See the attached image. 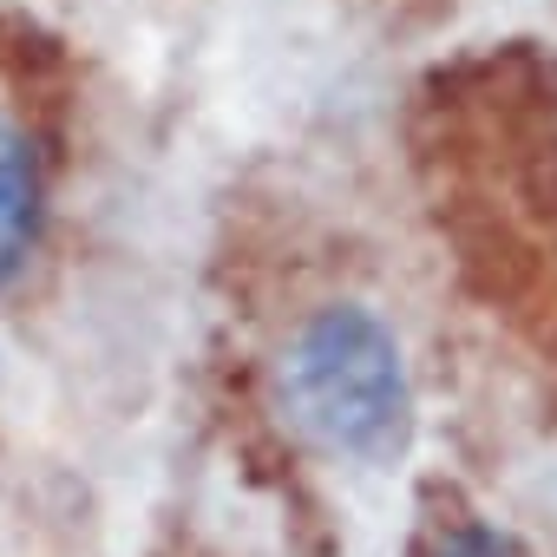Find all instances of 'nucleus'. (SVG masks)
Wrapping results in <instances>:
<instances>
[{
    "mask_svg": "<svg viewBox=\"0 0 557 557\" xmlns=\"http://www.w3.org/2000/svg\"><path fill=\"white\" fill-rule=\"evenodd\" d=\"M440 557H524V544L505 537V531H492V524H459V531L440 544Z\"/></svg>",
    "mask_w": 557,
    "mask_h": 557,
    "instance_id": "nucleus-3",
    "label": "nucleus"
},
{
    "mask_svg": "<svg viewBox=\"0 0 557 557\" xmlns=\"http://www.w3.org/2000/svg\"><path fill=\"white\" fill-rule=\"evenodd\" d=\"M283 413L335 459H400L413 440V381L400 335L361 302L315 309L283 355Z\"/></svg>",
    "mask_w": 557,
    "mask_h": 557,
    "instance_id": "nucleus-1",
    "label": "nucleus"
},
{
    "mask_svg": "<svg viewBox=\"0 0 557 557\" xmlns=\"http://www.w3.org/2000/svg\"><path fill=\"white\" fill-rule=\"evenodd\" d=\"M40 151L21 132V119L0 106V283L21 275V262L40 243Z\"/></svg>",
    "mask_w": 557,
    "mask_h": 557,
    "instance_id": "nucleus-2",
    "label": "nucleus"
}]
</instances>
